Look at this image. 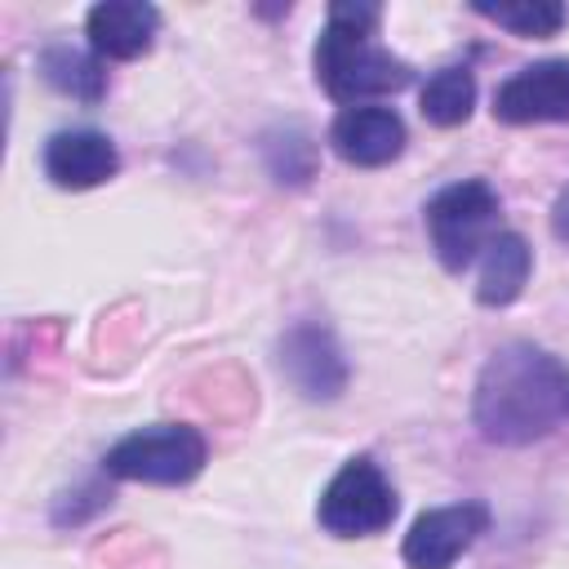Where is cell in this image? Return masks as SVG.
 <instances>
[{
    "label": "cell",
    "instance_id": "obj_1",
    "mask_svg": "<svg viewBox=\"0 0 569 569\" xmlns=\"http://www.w3.org/2000/svg\"><path fill=\"white\" fill-rule=\"evenodd\" d=\"M471 418L493 445H529L569 422V365L533 342L498 347L471 396Z\"/></svg>",
    "mask_w": 569,
    "mask_h": 569
},
{
    "label": "cell",
    "instance_id": "obj_2",
    "mask_svg": "<svg viewBox=\"0 0 569 569\" xmlns=\"http://www.w3.org/2000/svg\"><path fill=\"white\" fill-rule=\"evenodd\" d=\"M378 9L365 0H338L329 4V22L316 40V80L325 84L329 98L360 107L365 98L400 93L413 71L409 62L391 58L382 44H373Z\"/></svg>",
    "mask_w": 569,
    "mask_h": 569
},
{
    "label": "cell",
    "instance_id": "obj_3",
    "mask_svg": "<svg viewBox=\"0 0 569 569\" xmlns=\"http://www.w3.org/2000/svg\"><path fill=\"white\" fill-rule=\"evenodd\" d=\"M422 218H427V236H431L436 258L449 271H462L498 236V191L485 178L453 182L427 200Z\"/></svg>",
    "mask_w": 569,
    "mask_h": 569
},
{
    "label": "cell",
    "instance_id": "obj_4",
    "mask_svg": "<svg viewBox=\"0 0 569 569\" xmlns=\"http://www.w3.org/2000/svg\"><path fill=\"white\" fill-rule=\"evenodd\" d=\"M209 445L187 422H156L116 440L102 458L107 476L116 480H147V485H187L200 476Z\"/></svg>",
    "mask_w": 569,
    "mask_h": 569
},
{
    "label": "cell",
    "instance_id": "obj_5",
    "mask_svg": "<svg viewBox=\"0 0 569 569\" xmlns=\"http://www.w3.org/2000/svg\"><path fill=\"white\" fill-rule=\"evenodd\" d=\"M316 516L333 538H365L396 520V489L373 458H351L320 493Z\"/></svg>",
    "mask_w": 569,
    "mask_h": 569
},
{
    "label": "cell",
    "instance_id": "obj_6",
    "mask_svg": "<svg viewBox=\"0 0 569 569\" xmlns=\"http://www.w3.org/2000/svg\"><path fill=\"white\" fill-rule=\"evenodd\" d=\"M485 529H489L485 502H458V507L422 511L405 533V565L409 569H449Z\"/></svg>",
    "mask_w": 569,
    "mask_h": 569
},
{
    "label": "cell",
    "instance_id": "obj_7",
    "mask_svg": "<svg viewBox=\"0 0 569 569\" xmlns=\"http://www.w3.org/2000/svg\"><path fill=\"white\" fill-rule=\"evenodd\" d=\"M493 116L502 124L569 120V58H547L502 80L493 93Z\"/></svg>",
    "mask_w": 569,
    "mask_h": 569
},
{
    "label": "cell",
    "instance_id": "obj_8",
    "mask_svg": "<svg viewBox=\"0 0 569 569\" xmlns=\"http://www.w3.org/2000/svg\"><path fill=\"white\" fill-rule=\"evenodd\" d=\"M280 373L307 396V400H333L347 387V360L333 342V333L316 320L293 325L276 347Z\"/></svg>",
    "mask_w": 569,
    "mask_h": 569
},
{
    "label": "cell",
    "instance_id": "obj_9",
    "mask_svg": "<svg viewBox=\"0 0 569 569\" xmlns=\"http://www.w3.org/2000/svg\"><path fill=\"white\" fill-rule=\"evenodd\" d=\"M329 142L347 164L378 169L405 151V120L391 107H342L329 124Z\"/></svg>",
    "mask_w": 569,
    "mask_h": 569
},
{
    "label": "cell",
    "instance_id": "obj_10",
    "mask_svg": "<svg viewBox=\"0 0 569 569\" xmlns=\"http://www.w3.org/2000/svg\"><path fill=\"white\" fill-rule=\"evenodd\" d=\"M120 169L116 142L98 129H62L44 142V173L62 191H89Z\"/></svg>",
    "mask_w": 569,
    "mask_h": 569
},
{
    "label": "cell",
    "instance_id": "obj_11",
    "mask_svg": "<svg viewBox=\"0 0 569 569\" xmlns=\"http://www.w3.org/2000/svg\"><path fill=\"white\" fill-rule=\"evenodd\" d=\"M89 44L98 58H138L151 49L156 31H160V9L142 4V0H102L89 9Z\"/></svg>",
    "mask_w": 569,
    "mask_h": 569
},
{
    "label": "cell",
    "instance_id": "obj_12",
    "mask_svg": "<svg viewBox=\"0 0 569 569\" xmlns=\"http://www.w3.org/2000/svg\"><path fill=\"white\" fill-rule=\"evenodd\" d=\"M529 267H533V253L525 244V236L516 231H498L485 249V262H480V280H476V298L485 307H507L520 298L525 280H529Z\"/></svg>",
    "mask_w": 569,
    "mask_h": 569
},
{
    "label": "cell",
    "instance_id": "obj_13",
    "mask_svg": "<svg viewBox=\"0 0 569 569\" xmlns=\"http://www.w3.org/2000/svg\"><path fill=\"white\" fill-rule=\"evenodd\" d=\"M40 76H44L58 93H67V98H76V102H102V93H107V71H102V62H98L93 53L71 49V44H49V49H40Z\"/></svg>",
    "mask_w": 569,
    "mask_h": 569
},
{
    "label": "cell",
    "instance_id": "obj_14",
    "mask_svg": "<svg viewBox=\"0 0 569 569\" xmlns=\"http://www.w3.org/2000/svg\"><path fill=\"white\" fill-rule=\"evenodd\" d=\"M418 107H422V116H427L431 124H440V129L462 124V120L471 116V107H476V80H471V71H467V67H440V71L422 84Z\"/></svg>",
    "mask_w": 569,
    "mask_h": 569
},
{
    "label": "cell",
    "instance_id": "obj_15",
    "mask_svg": "<svg viewBox=\"0 0 569 569\" xmlns=\"http://www.w3.org/2000/svg\"><path fill=\"white\" fill-rule=\"evenodd\" d=\"M476 13L480 18H489V22H498V27H507L511 36H533V40H542V36H556L560 27H565V4H556V0H525V4H476Z\"/></svg>",
    "mask_w": 569,
    "mask_h": 569
},
{
    "label": "cell",
    "instance_id": "obj_16",
    "mask_svg": "<svg viewBox=\"0 0 569 569\" xmlns=\"http://www.w3.org/2000/svg\"><path fill=\"white\" fill-rule=\"evenodd\" d=\"M262 156H267V164H271V173H276L280 182H307V173L293 164V156L316 164V151H311V142H307L302 133H293V129H289L284 138H267V142H262Z\"/></svg>",
    "mask_w": 569,
    "mask_h": 569
},
{
    "label": "cell",
    "instance_id": "obj_17",
    "mask_svg": "<svg viewBox=\"0 0 569 569\" xmlns=\"http://www.w3.org/2000/svg\"><path fill=\"white\" fill-rule=\"evenodd\" d=\"M551 231H556V240H565L569 244V187L556 196V204H551Z\"/></svg>",
    "mask_w": 569,
    "mask_h": 569
}]
</instances>
